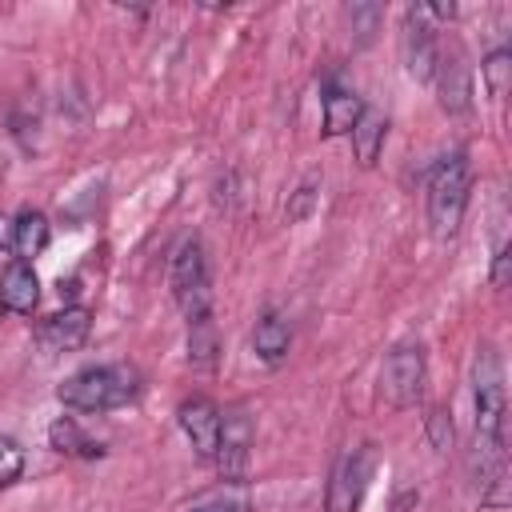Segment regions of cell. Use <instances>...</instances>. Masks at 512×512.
<instances>
[{"instance_id": "1", "label": "cell", "mask_w": 512, "mask_h": 512, "mask_svg": "<svg viewBox=\"0 0 512 512\" xmlns=\"http://www.w3.org/2000/svg\"><path fill=\"white\" fill-rule=\"evenodd\" d=\"M60 404L76 408V412H112L128 400L140 396V372L132 364H96V368H80L76 376H68L60 384Z\"/></svg>"}, {"instance_id": "2", "label": "cell", "mask_w": 512, "mask_h": 512, "mask_svg": "<svg viewBox=\"0 0 512 512\" xmlns=\"http://www.w3.org/2000/svg\"><path fill=\"white\" fill-rule=\"evenodd\" d=\"M472 400H476V448L504 452L508 396H504V364L492 344H484L472 360Z\"/></svg>"}, {"instance_id": "3", "label": "cell", "mask_w": 512, "mask_h": 512, "mask_svg": "<svg viewBox=\"0 0 512 512\" xmlns=\"http://www.w3.org/2000/svg\"><path fill=\"white\" fill-rule=\"evenodd\" d=\"M468 192H472V164L464 152L444 156L432 176H428V228L436 240L456 236L464 208H468Z\"/></svg>"}, {"instance_id": "4", "label": "cell", "mask_w": 512, "mask_h": 512, "mask_svg": "<svg viewBox=\"0 0 512 512\" xmlns=\"http://www.w3.org/2000/svg\"><path fill=\"white\" fill-rule=\"evenodd\" d=\"M172 296L180 304V312L188 320L212 316V280H208V260H204V244L192 236L176 248L172 256V272H168Z\"/></svg>"}, {"instance_id": "5", "label": "cell", "mask_w": 512, "mask_h": 512, "mask_svg": "<svg viewBox=\"0 0 512 512\" xmlns=\"http://www.w3.org/2000/svg\"><path fill=\"white\" fill-rule=\"evenodd\" d=\"M372 472H376V448L372 444L344 448L340 460L332 464V476H328V492H324L328 512H356L364 492H368Z\"/></svg>"}, {"instance_id": "6", "label": "cell", "mask_w": 512, "mask_h": 512, "mask_svg": "<svg viewBox=\"0 0 512 512\" xmlns=\"http://www.w3.org/2000/svg\"><path fill=\"white\" fill-rule=\"evenodd\" d=\"M424 348L404 340L396 344L388 356H384V368H380V396L392 404V408H412L424 392Z\"/></svg>"}, {"instance_id": "7", "label": "cell", "mask_w": 512, "mask_h": 512, "mask_svg": "<svg viewBox=\"0 0 512 512\" xmlns=\"http://www.w3.org/2000/svg\"><path fill=\"white\" fill-rule=\"evenodd\" d=\"M400 60H404V72H408L416 84H428V80L436 76V60H440L436 24L424 16L420 4H408V8H404V24H400Z\"/></svg>"}, {"instance_id": "8", "label": "cell", "mask_w": 512, "mask_h": 512, "mask_svg": "<svg viewBox=\"0 0 512 512\" xmlns=\"http://www.w3.org/2000/svg\"><path fill=\"white\" fill-rule=\"evenodd\" d=\"M252 416L244 408H228L220 412V444H216V468L224 480H244L248 476V460H252Z\"/></svg>"}, {"instance_id": "9", "label": "cell", "mask_w": 512, "mask_h": 512, "mask_svg": "<svg viewBox=\"0 0 512 512\" xmlns=\"http://www.w3.org/2000/svg\"><path fill=\"white\" fill-rule=\"evenodd\" d=\"M176 420L188 436V444L196 448L200 460H212L216 456V444H220V408L216 400L208 396H188L180 408H176Z\"/></svg>"}, {"instance_id": "10", "label": "cell", "mask_w": 512, "mask_h": 512, "mask_svg": "<svg viewBox=\"0 0 512 512\" xmlns=\"http://www.w3.org/2000/svg\"><path fill=\"white\" fill-rule=\"evenodd\" d=\"M88 332H92V312L80 308V304H72V308H64V312L48 316V320L40 324L36 340H40L44 352H76V348L88 340Z\"/></svg>"}, {"instance_id": "11", "label": "cell", "mask_w": 512, "mask_h": 512, "mask_svg": "<svg viewBox=\"0 0 512 512\" xmlns=\"http://www.w3.org/2000/svg\"><path fill=\"white\" fill-rule=\"evenodd\" d=\"M432 80H436V88H440V108H444L448 116H464V112L472 108V72H468V64H464L460 52L440 56Z\"/></svg>"}, {"instance_id": "12", "label": "cell", "mask_w": 512, "mask_h": 512, "mask_svg": "<svg viewBox=\"0 0 512 512\" xmlns=\"http://www.w3.org/2000/svg\"><path fill=\"white\" fill-rule=\"evenodd\" d=\"M0 304L16 316H32L40 304V280L28 260H12L0 276Z\"/></svg>"}, {"instance_id": "13", "label": "cell", "mask_w": 512, "mask_h": 512, "mask_svg": "<svg viewBox=\"0 0 512 512\" xmlns=\"http://www.w3.org/2000/svg\"><path fill=\"white\" fill-rule=\"evenodd\" d=\"M360 112H364V100L352 88H344L340 80H328V88H324V136L352 132V124L360 120Z\"/></svg>"}, {"instance_id": "14", "label": "cell", "mask_w": 512, "mask_h": 512, "mask_svg": "<svg viewBox=\"0 0 512 512\" xmlns=\"http://www.w3.org/2000/svg\"><path fill=\"white\" fill-rule=\"evenodd\" d=\"M48 444L60 452V456H80V460H100L104 456V444L92 440L72 416H56L48 424Z\"/></svg>"}, {"instance_id": "15", "label": "cell", "mask_w": 512, "mask_h": 512, "mask_svg": "<svg viewBox=\"0 0 512 512\" xmlns=\"http://www.w3.org/2000/svg\"><path fill=\"white\" fill-rule=\"evenodd\" d=\"M348 136H352V152H356V160H360L364 168H372L376 156H380V148H384V136H388V120H384V112H376V108L364 104V112H360V120L352 124Z\"/></svg>"}, {"instance_id": "16", "label": "cell", "mask_w": 512, "mask_h": 512, "mask_svg": "<svg viewBox=\"0 0 512 512\" xmlns=\"http://www.w3.org/2000/svg\"><path fill=\"white\" fill-rule=\"evenodd\" d=\"M288 344H292V328H288V320L280 312H268L252 332V348H256V356L264 364H280L288 356Z\"/></svg>"}, {"instance_id": "17", "label": "cell", "mask_w": 512, "mask_h": 512, "mask_svg": "<svg viewBox=\"0 0 512 512\" xmlns=\"http://www.w3.org/2000/svg\"><path fill=\"white\" fill-rule=\"evenodd\" d=\"M216 356H220V336H216L212 316L188 320V364L192 368H216Z\"/></svg>"}, {"instance_id": "18", "label": "cell", "mask_w": 512, "mask_h": 512, "mask_svg": "<svg viewBox=\"0 0 512 512\" xmlns=\"http://www.w3.org/2000/svg\"><path fill=\"white\" fill-rule=\"evenodd\" d=\"M48 236H52L48 216H44V212H24V216L16 220V240H12V248L20 252V260H32V256H40V252L48 248Z\"/></svg>"}, {"instance_id": "19", "label": "cell", "mask_w": 512, "mask_h": 512, "mask_svg": "<svg viewBox=\"0 0 512 512\" xmlns=\"http://www.w3.org/2000/svg\"><path fill=\"white\" fill-rule=\"evenodd\" d=\"M480 72H484L488 96H492V100H504V92H508V76H512V52H508V48H492V52L484 56Z\"/></svg>"}, {"instance_id": "20", "label": "cell", "mask_w": 512, "mask_h": 512, "mask_svg": "<svg viewBox=\"0 0 512 512\" xmlns=\"http://www.w3.org/2000/svg\"><path fill=\"white\" fill-rule=\"evenodd\" d=\"M20 472H24V448H20V440L0 436V492H4L8 484H16Z\"/></svg>"}, {"instance_id": "21", "label": "cell", "mask_w": 512, "mask_h": 512, "mask_svg": "<svg viewBox=\"0 0 512 512\" xmlns=\"http://www.w3.org/2000/svg\"><path fill=\"white\" fill-rule=\"evenodd\" d=\"M380 20H384V8L380 4H352L348 8V24H352V32H356L360 44L372 40V32L380 28Z\"/></svg>"}, {"instance_id": "22", "label": "cell", "mask_w": 512, "mask_h": 512, "mask_svg": "<svg viewBox=\"0 0 512 512\" xmlns=\"http://www.w3.org/2000/svg\"><path fill=\"white\" fill-rule=\"evenodd\" d=\"M428 440H432L436 452H452V444H456L452 412H444V408H432V412H428Z\"/></svg>"}, {"instance_id": "23", "label": "cell", "mask_w": 512, "mask_h": 512, "mask_svg": "<svg viewBox=\"0 0 512 512\" xmlns=\"http://www.w3.org/2000/svg\"><path fill=\"white\" fill-rule=\"evenodd\" d=\"M312 208H316V180H304V184L292 192V200H288V220L300 224Z\"/></svg>"}, {"instance_id": "24", "label": "cell", "mask_w": 512, "mask_h": 512, "mask_svg": "<svg viewBox=\"0 0 512 512\" xmlns=\"http://www.w3.org/2000/svg\"><path fill=\"white\" fill-rule=\"evenodd\" d=\"M508 284V244L496 248V264H492V288H504Z\"/></svg>"}, {"instance_id": "25", "label": "cell", "mask_w": 512, "mask_h": 512, "mask_svg": "<svg viewBox=\"0 0 512 512\" xmlns=\"http://www.w3.org/2000/svg\"><path fill=\"white\" fill-rule=\"evenodd\" d=\"M192 512H248V504L244 500H208V504H200Z\"/></svg>"}, {"instance_id": "26", "label": "cell", "mask_w": 512, "mask_h": 512, "mask_svg": "<svg viewBox=\"0 0 512 512\" xmlns=\"http://www.w3.org/2000/svg\"><path fill=\"white\" fill-rule=\"evenodd\" d=\"M12 240H16V220L0 216V248H12Z\"/></svg>"}, {"instance_id": "27", "label": "cell", "mask_w": 512, "mask_h": 512, "mask_svg": "<svg viewBox=\"0 0 512 512\" xmlns=\"http://www.w3.org/2000/svg\"><path fill=\"white\" fill-rule=\"evenodd\" d=\"M408 508H416V492H404V496H396V504H392V512H408Z\"/></svg>"}]
</instances>
